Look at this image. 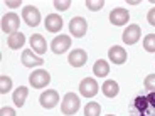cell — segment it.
Returning a JSON list of instances; mask_svg holds the SVG:
<instances>
[{
    "instance_id": "obj_29",
    "label": "cell",
    "mask_w": 155,
    "mask_h": 116,
    "mask_svg": "<svg viewBox=\"0 0 155 116\" xmlns=\"http://www.w3.org/2000/svg\"><path fill=\"white\" fill-rule=\"evenodd\" d=\"M108 116H115V114H108Z\"/></svg>"
},
{
    "instance_id": "obj_15",
    "label": "cell",
    "mask_w": 155,
    "mask_h": 116,
    "mask_svg": "<svg viewBox=\"0 0 155 116\" xmlns=\"http://www.w3.org/2000/svg\"><path fill=\"white\" fill-rule=\"evenodd\" d=\"M29 42H31V47L34 49L35 54H44L47 50V42H46V39L42 37L41 34H34L31 35V39H29Z\"/></svg>"
},
{
    "instance_id": "obj_22",
    "label": "cell",
    "mask_w": 155,
    "mask_h": 116,
    "mask_svg": "<svg viewBox=\"0 0 155 116\" xmlns=\"http://www.w3.org/2000/svg\"><path fill=\"white\" fill-rule=\"evenodd\" d=\"M143 49L147 52H155V34H148L143 37Z\"/></svg>"
},
{
    "instance_id": "obj_5",
    "label": "cell",
    "mask_w": 155,
    "mask_h": 116,
    "mask_svg": "<svg viewBox=\"0 0 155 116\" xmlns=\"http://www.w3.org/2000/svg\"><path fill=\"white\" fill-rule=\"evenodd\" d=\"M98 82L93 77H84L81 82H79V94L84 98H94L98 94Z\"/></svg>"
},
{
    "instance_id": "obj_16",
    "label": "cell",
    "mask_w": 155,
    "mask_h": 116,
    "mask_svg": "<svg viewBox=\"0 0 155 116\" xmlns=\"http://www.w3.org/2000/svg\"><path fill=\"white\" fill-rule=\"evenodd\" d=\"M27 96H29V88H25V86H19V88L14 91V94H12V101L15 103L17 108H22V106L25 105Z\"/></svg>"
},
{
    "instance_id": "obj_11",
    "label": "cell",
    "mask_w": 155,
    "mask_h": 116,
    "mask_svg": "<svg viewBox=\"0 0 155 116\" xmlns=\"http://www.w3.org/2000/svg\"><path fill=\"white\" fill-rule=\"evenodd\" d=\"M44 27L47 32H52V34H58L62 29V19L59 14H49L44 20Z\"/></svg>"
},
{
    "instance_id": "obj_4",
    "label": "cell",
    "mask_w": 155,
    "mask_h": 116,
    "mask_svg": "<svg viewBox=\"0 0 155 116\" xmlns=\"http://www.w3.org/2000/svg\"><path fill=\"white\" fill-rule=\"evenodd\" d=\"M22 19L29 27H37L41 24V12L34 5H27V7L22 8Z\"/></svg>"
},
{
    "instance_id": "obj_18",
    "label": "cell",
    "mask_w": 155,
    "mask_h": 116,
    "mask_svg": "<svg viewBox=\"0 0 155 116\" xmlns=\"http://www.w3.org/2000/svg\"><path fill=\"white\" fill-rule=\"evenodd\" d=\"M24 44H25V35L22 32H15L7 37V46L10 49H22Z\"/></svg>"
},
{
    "instance_id": "obj_25",
    "label": "cell",
    "mask_w": 155,
    "mask_h": 116,
    "mask_svg": "<svg viewBox=\"0 0 155 116\" xmlns=\"http://www.w3.org/2000/svg\"><path fill=\"white\" fill-rule=\"evenodd\" d=\"M71 7V0H54V8L59 12H64Z\"/></svg>"
},
{
    "instance_id": "obj_2",
    "label": "cell",
    "mask_w": 155,
    "mask_h": 116,
    "mask_svg": "<svg viewBox=\"0 0 155 116\" xmlns=\"http://www.w3.org/2000/svg\"><path fill=\"white\" fill-rule=\"evenodd\" d=\"M19 25H20V19L14 12H8V14H5L2 17V31L5 34L12 35V34H15V32H19Z\"/></svg>"
},
{
    "instance_id": "obj_6",
    "label": "cell",
    "mask_w": 155,
    "mask_h": 116,
    "mask_svg": "<svg viewBox=\"0 0 155 116\" xmlns=\"http://www.w3.org/2000/svg\"><path fill=\"white\" fill-rule=\"evenodd\" d=\"M39 103H41V106H42L44 109L56 108L58 103H59V93L54 91V89H47V91H44V93L39 96Z\"/></svg>"
},
{
    "instance_id": "obj_3",
    "label": "cell",
    "mask_w": 155,
    "mask_h": 116,
    "mask_svg": "<svg viewBox=\"0 0 155 116\" xmlns=\"http://www.w3.org/2000/svg\"><path fill=\"white\" fill-rule=\"evenodd\" d=\"M51 82V74L44 69H37L29 76V84L35 89H42Z\"/></svg>"
},
{
    "instance_id": "obj_21",
    "label": "cell",
    "mask_w": 155,
    "mask_h": 116,
    "mask_svg": "<svg viewBox=\"0 0 155 116\" xmlns=\"http://www.w3.org/2000/svg\"><path fill=\"white\" fill-rule=\"evenodd\" d=\"M12 89V79L8 76H0V94H7Z\"/></svg>"
},
{
    "instance_id": "obj_14",
    "label": "cell",
    "mask_w": 155,
    "mask_h": 116,
    "mask_svg": "<svg viewBox=\"0 0 155 116\" xmlns=\"http://www.w3.org/2000/svg\"><path fill=\"white\" fill-rule=\"evenodd\" d=\"M108 57H110V61L115 62V64H123V62H127L128 54L121 46H113L111 49L108 50Z\"/></svg>"
},
{
    "instance_id": "obj_10",
    "label": "cell",
    "mask_w": 155,
    "mask_h": 116,
    "mask_svg": "<svg viewBox=\"0 0 155 116\" xmlns=\"http://www.w3.org/2000/svg\"><path fill=\"white\" fill-rule=\"evenodd\" d=\"M130 20V12L123 7H116L110 12V22L113 25H125Z\"/></svg>"
},
{
    "instance_id": "obj_24",
    "label": "cell",
    "mask_w": 155,
    "mask_h": 116,
    "mask_svg": "<svg viewBox=\"0 0 155 116\" xmlns=\"http://www.w3.org/2000/svg\"><path fill=\"white\" fill-rule=\"evenodd\" d=\"M143 86H145V89H148V91L155 93V74H148V76L145 77V79H143Z\"/></svg>"
},
{
    "instance_id": "obj_28",
    "label": "cell",
    "mask_w": 155,
    "mask_h": 116,
    "mask_svg": "<svg viewBox=\"0 0 155 116\" xmlns=\"http://www.w3.org/2000/svg\"><path fill=\"white\" fill-rule=\"evenodd\" d=\"M7 4V7H10V8H15V7H20V0H17V2H5Z\"/></svg>"
},
{
    "instance_id": "obj_20",
    "label": "cell",
    "mask_w": 155,
    "mask_h": 116,
    "mask_svg": "<svg viewBox=\"0 0 155 116\" xmlns=\"http://www.w3.org/2000/svg\"><path fill=\"white\" fill-rule=\"evenodd\" d=\"M100 113H101V106L100 103H94V101L88 103L84 108V116H100Z\"/></svg>"
},
{
    "instance_id": "obj_1",
    "label": "cell",
    "mask_w": 155,
    "mask_h": 116,
    "mask_svg": "<svg viewBox=\"0 0 155 116\" xmlns=\"http://www.w3.org/2000/svg\"><path fill=\"white\" fill-rule=\"evenodd\" d=\"M81 106V101H79V96L74 93H68L64 94L61 101V113L66 116H71V114H76L78 109Z\"/></svg>"
},
{
    "instance_id": "obj_12",
    "label": "cell",
    "mask_w": 155,
    "mask_h": 116,
    "mask_svg": "<svg viewBox=\"0 0 155 116\" xmlns=\"http://www.w3.org/2000/svg\"><path fill=\"white\" fill-rule=\"evenodd\" d=\"M86 61H88V54H86L84 49H73L69 57H68V62L73 67H83L86 64Z\"/></svg>"
},
{
    "instance_id": "obj_13",
    "label": "cell",
    "mask_w": 155,
    "mask_h": 116,
    "mask_svg": "<svg viewBox=\"0 0 155 116\" xmlns=\"http://www.w3.org/2000/svg\"><path fill=\"white\" fill-rule=\"evenodd\" d=\"M22 64L25 67H34V66H42L44 59L41 56H35V52L32 49H25L22 52Z\"/></svg>"
},
{
    "instance_id": "obj_26",
    "label": "cell",
    "mask_w": 155,
    "mask_h": 116,
    "mask_svg": "<svg viewBox=\"0 0 155 116\" xmlns=\"http://www.w3.org/2000/svg\"><path fill=\"white\" fill-rule=\"evenodd\" d=\"M147 22L150 24V25H153V27H155V7L148 10V14H147Z\"/></svg>"
},
{
    "instance_id": "obj_27",
    "label": "cell",
    "mask_w": 155,
    "mask_h": 116,
    "mask_svg": "<svg viewBox=\"0 0 155 116\" xmlns=\"http://www.w3.org/2000/svg\"><path fill=\"white\" fill-rule=\"evenodd\" d=\"M0 116H15V109L14 108H2L0 109Z\"/></svg>"
},
{
    "instance_id": "obj_17",
    "label": "cell",
    "mask_w": 155,
    "mask_h": 116,
    "mask_svg": "<svg viewBox=\"0 0 155 116\" xmlns=\"http://www.w3.org/2000/svg\"><path fill=\"white\" fill-rule=\"evenodd\" d=\"M101 91H103V94L106 98H115L120 93V86H118L116 81H113V79H106L103 82V86H101Z\"/></svg>"
},
{
    "instance_id": "obj_23",
    "label": "cell",
    "mask_w": 155,
    "mask_h": 116,
    "mask_svg": "<svg viewBox=\"0 0 155 116\" xmlns=\"http://www.w3.org/2000/svg\"><path fill=\"white\" fill-rule=\"evenodd\" d=\"M86 7L91 12H98L105 7V0H86Z\"/></svg>"
},
{
    "instance_id": "obj_8",
    "label": "cell",
    "mask_w": 155,
    "mask_h": 116,
    "mask_svg": "<svg viewBox=\"0 0 155 116\" xmlns=\"http://www.w3.org/2000/svg\"><path fill=\"white\" fill-rule=\"evenodd\" d=\"M71 47V37L69 35H56L51 42V49L54 54H64L68 49Z\"/></svg>"
},
{
    "instance_id": "obj_7",
    "label": "cell",
    "mask_w": 155,
    "mask_h": 116,
    "mask_svg": "<svg viewBox=\"0 0 155 116\" xmlns=\"http://www.w3.org/2000/svg\"><path fill=\"white\" fill-rule=\"evenodd\" d=\"M88 31V22L84 17H73L69 22V32L74 37H84Z\"/></svg>"
},
{
    "instance_id": "obj_9",
    "label": "cell",
    "mask_w": 155,
    "mask_h": 116,
    "mask_svg": "<svg viewBox=\"0 0 155 116\" xmlns=\"http://www.w3.org/2000/svg\"><path fill=\"white\" fill-rule=\"evenodd\" d=\"M140 37H142V31H140V27L137 25V24H130V25L125 29L123 35H121L123 42L128 44V46H133V44H137V42L140 40Z\"/></svg>"
},
{
    "instance_id": "obj_19",
    "label": "cell",
    "mask_w": 155,
    "mask_h": 116,
    "mask_svg": "<svg viewBox=\"0 0 155 116\" xmlns=\"http://www.w3.org/2000/svg\"><path fill=\"white\" fill-rule=\"evenodd\" d=\"M93 74L98 77H105L110 74V64L105 61V59H98L93 66Z\"/></svg>"
}]
</instances>
